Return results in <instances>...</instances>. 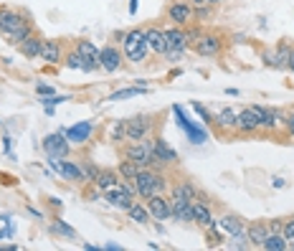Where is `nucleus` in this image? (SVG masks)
Returning <instances> with one entry per match:
<instances>
[{"label": "nucleus", "instance_id": "nucleus-8", "mask_svg": "<svg viewBox=\"0 0 294 251\" xmlns=\"http://www.w3.org/2000/svg\"><path fill=\"white\" fill-rule=\"evenodd\" d=\"M190 48H193L200 58H213L223 51V41H221L218 33H200V39Z\"/></svg>", "mask_w": 294, "mask_h": 251}, {"label": "nucleus", "instance_id": "nucleus-45", "mask_svg": "<svg viewBox=\"0 0 294 251\" xmlns=\"http://www.w3.org/2000/svg\"><path fill=\"white\" fill-rule=\"evenodd\" d=\"M266 223H269V233H282V229H284V218H274Z\"/></svg>", "mask_w": 294, "mask_h": 251}, {"label": "nucleus", "instance_id": "nucleus-33", "mask_svg": "<svg viewBox=\"0 0 294 251\" xmlns=\"http://www.w3.org/2000/svg\"><path fill=\"white\" fill-rule=\"evenodd\" d=\"M127 216H130V221H135V223H147L152 216H150V211H147V206H142V203H132L130 208H127Z\"/></svg>", "mask_w": 294, "mask_h": 251}, {"label": "nucleus", "instance_id": "nucleus-51", "mask_svg": "<svg viewBox=\"0 0 294 251\" xmlns=\"http://www.w3.org/2000/svg\"><path fill=\"white\" fill-rule=\"evenodd\" d=\"M13 236V226L8 223V229H3V231H0V238H10Z\"/></svg>", "mask_w": 294, "mask_h": 251}, {"label": "nucleus", "instance_id": "nucleus-5", "mask_svg": "<svg viewBox=\"0 0 294 251\" xmlns=\"http://www.w3.org/2000/svg\"><path fill=\"white\" fill-rule=\"evenodd\" d=\"M160 122L152 115H135L130 119H124V137L127 142H137V140H147V137L157 135Z\"/></svg>", "mask_w": 294, "mask_h": 251}, {"label": "nucleus", "instance_id": "nucleus-7", "mask_svg": "<svg viewBox=\"0 0 294 251\" xmlns=\"http://www.w3.org/2000/svg\"><path fill=\"white\" fill-rule=\"evenodd\" d=\"M261 115H264V107L259 104H251L246 109H241L236 115V130L241 135H254L261 130Z\"/></svg>", "mask_w": 294, "mask_h": 251}, {"label": "nucleus", "instance_id": "nucleus-12", "mask_svg": "<svg viewBox=\"0 0 294 251\" xmlns=\"http://www.w3.org/2000/svg\"><path fill=\"white\" fill-rule=\"evenodd\" d=\"M61 132L66 135V140L71 142V145H84V142H89L92 140V135H94V122H76V124H71V127H61Z\"/></svg>", "mask_w": 294, "mask_h": 251}, {"label": "nucleus", "instance_id": "nucleus-34", "mask_svg": "<svg viewBox=\"0 0 294 251\" xmlns=\"http://www.w3.org/2000/svg\"><path fill=\"white\" fill-rule=\"evenodd\" d=\"M139 94H147V86H130V89H119L109 94L107 99L109 102H122V99H130V97H139Z\"/></svg>", "mask_w": 294, "mask_h": 251}, {"label": "nucleus", "instance_id": "nucleus-27", "mask_svg": "<svg viewBox=\"0 0 294 251\" xmlns=\"http://www.w3.org/2000/svg\"><path fill=\"white\" fill-rule=\"evenodd\" d=\"M170 195H175V198H183V200H196V195H198V188L190 183L188 178H180L177 183H173L170 185Z\"/></svg>", "mask_w": 294, "mask_h": 251}, {"label": "nucleus", "instance_id": "nucleus-35", "mask_svg": "<svg viewBox=\"0 0 294 251\" xmlns=\"http://www.w3.org/2000/svg\"><path fill=\"white\" fill-rule=\"evenodd\" d=\"M117 173H119V178H127V180H135V178H137V173H139V168L135 165L132 160H127V157H122V160H119V165H117Z\"/></svg>", "mask_w": 294, "mask_h": 251}, {"label": "nucleus", "instance_id": "nucleus-28", "mask_svg": "<svg viewBox=\"0 0 294 251\" xmlns=\"http://www.w3.org/2000/svg\"><path fill=\"white\" fill-rule=\"evenodd\" d=\"M41 43H43V39L41 36H28L23 43H18V51L25 56V58H38V54H41Z\"/></svg>", "mask_w": 294, "mask_h": 251}, {"label": "nucleus", "instance_id": "nucleus-2", "mask_svg": "<svg viewBox=\"0 0 294 251\" xmlns=\"http://www.w3.org/2000/svg\"><path fill=\"white\" fill-rule=\"evenodd\" d=\"M135 185H137V195L147 200L152 195H160V193H168L170 188V180L165 170H152V168H139L137 178H135Z\"/></svg>", "mask_w": 294, "mask_h": 251}, {"label": "nucleus", "instance_id": "nucleus-44", "mask_svg": "<svg viewBox=\"0 0 294 251\" xmlns=\"http://www.w3.org/2000/svg\"><path fill=\"white\" fill-rule=\"evenodd\" d=\"M284 238H289V241H294V216L284 218V229H282Z\"/></svg>", "mask_w": 294, "mask_h": 251}, {"label": "nucleus", "instance_id": "nucleus-29", "mask_svg": "<svg viewBox=\"0 0 294 251\" xmlns=\"http://www.w3.org/2000/svg\"><path fill=\"white\" fill-rule=\"evenodd\" d=\"M236 115L238 112H234L231 107H226L218 112V117H213V124L218 127L221 132H228V130H236Z\"/></svg>", "mask_w": 294, "mask_h": 251}, {"label": "nucleus", "instance_id": "nucleus-10", "mask_svg": "<svg viewBox=\"0 0 294 251\" xmlns=\"http://www.w3.org/2000/svg\"><path fill=\"white\" fill-rule=\"evenodd\" d=\"M193 16H196V8L190 0H173L170 8H168V18L180 28L188 26V23H193Z\"/></svg>", "mask_w": 294, "mask_h": 251}, {"label": "nucleus", "instance_id": "nucleus-4", "mask_svg": "<svg viewBox=\"0 0 294 251\" xmlns=\"http://www.w3.org/2000/svg\"><path fill=\"white\" fill-rule=\"evenodd\" d=\"M122 54L127 61H132V64H142L150 54V43L145 39V31L142 28H132L122 33Z\"/></svg>", "mask_w": 294, "mask_h": 251}, {"label": "nucleus", "instance_id": "nucleus-31", "mask_svg": "<svg viewBox=\"0 0 294 251\" xmlns=\"http://www.w3.org/2000/svg\"><path fill=\"white\" fill-rule=\"evenodd\" d=\"M107 140L112 145H124L127 137H124V119H114L109 127H107Z\"/></svg>", "mask_w": 294, "mask_h": 251}, {"label": "nucleus", "instance_id": "nucleus-38", "mask_svg": "<svg viewBox=\"0 0 294 251\" xmlns=\"http://www.w3.org/2000/svg\"><path fill=\"white\" fill-rule=\"evenodd\" d=\"M66 66H69V69H79V71H89L86 61L81 58V54L76 51V48H74V51H69V56H66Z\"/></svg>", "mask_w": 294, "mask_h": 251}, {"label": "nucleus", "instance_id": "nucleus-14", "mask_svg": "<svg viewBox=\"0 0 294 251\" xmlns=\"http://www.w3.org/2000/svg\"><path fill=\"white\" fill-rule=\"evenodd\" d=\"M48 165L54 168L61 178H66V180H71V183H84L81 168L74 165V162H69L66 157H48Z\"/></svg>", "mask_w": 294, "mask_h": 251}, {"label": "nucleus", "instance_id": "nucleus-36", "mask_svg": "<svg viewBox=\"0 0 294 251\" xmlns=\"http://www.w3.org/2000/svg\"><path fill=\"white\" fill-rule=\"evenodd\" d=\"M51 233H59V236H63V238H76V231L71 229L66 221H61V218L51 221Z\"/></svg>", "mask_w": 294, "mask_h": 251}, {"label": "nucleus", "instance_id": "nucleus-32", "mask_svg": "<svg viewBox=\"0 0 294 251\" xmlns=\"http://www.w3.org/2000/svg\"><path fill=\"white\" fill-rule=\"evenodd\" d=\"M261 249H266V251H287L289 249V238H284V233H269L264 238Z\"/></svg>", "mask_w": 294, "mask_h": 251}, {"label": "nucleus", "instance_id": "nucleus-39", "mask_svg": "<svg viewBox=\"0 0 294 251\" xmlns=\"http://www.w3.org/2000/svg\"><path fill=\"white\" fill-rule=\"evenodd\" d=\"M190 107H193V112H196V115L200 117V122H203V124H208V127H211V124H213V115H211V112H208L206 107H203L200 102H193Z\"/></svg>", "mask_w": 294, "mask_h": 251}, {"label": "nucleus", "instance_id": "nucleus-11", "mask_svg": "<svg viewBox=\"0 0 294 251\" xmlns=\"http://www.w3.org/2000/svg\"><path fill=\"white\" fill-rule=\"evenodd\" d=\"M124 61V54L122 48H117L114 43H107L104 48H99V69L107 71V74H114Z\"/></svg>", "mask_w": 294, "mask_h": 251}, {"label": "nucleus", "instance_id": "nucleus-13", "mask_svg": "<svg viewBox=\"0 0 294 251\" xmlns=\"http://www.w3.org/2000/svg\"><path fill=\"white\" fill-rule=\"evenodd\" d=\"M147 211H150V216L155 218V221H168V218H173V206H170V195H165V193H160V195H152V198H147Z\"/></svg>", "mask_w": 294, "mask_h": 251}, {"label": "nucleus", "instance_id": "nucleus-54", "mask_svg": "<svg viewBox=\"0 0 294 251\" xmlns=\"http://www.w3.org/2000/svg\"><path fill=\"white\" fill-rule=\"evenodd\" d=\"M48 203H51V206H54V208H56V211H59V208H61V200H59V198H48Z\"/></svg>", "mask_w": 294, "mask_h": 251}, {"label": "nucleus", "instance_id": "nucleus-37", "mask_svg": "<svg viewBox=\"0 0 294 251\" xmlns=\"http://www.w3.org/2000/svg\"><path fill=\"white\" fill-rule=\"evenodd\" d=\"M79 168H81V175H84V183H89V185L97 180V175H99V170H101V168L94 165V162H89V160L79 162Z\"/></svg>", "mask_w": 294, "mask_h": 251}, {"label": "nucleus", "instance_id": "nucleus-47", "mask_svg": "<svg viewBox=\"0 0 294 251\" xmlns=\"http://www.w3.org/2000/svg\"><path fill=\"white\" fill-rule=\"evenodd\" d=\"M36 92L41 94V97H51V94H54V89H51L48 84H43V81H38V84H36Z\"/></svg>", "mask_w": 294, "mask_h": 251}, {"label": "nucleus", "instance_id": "nucleus-24", "mask_svg": "<svg viewBox=\"0 0 294 251\" xmlns=\"http://www.w3.org/2000/svg\"><path fill=\"white\" fill-rule=\"evenodd\" d=\"M282 124H284V112L282 109L264 107V115H261V130L264 132H276Z\"/></svg>", "mask_w": 294, "mask_h": 251}, {"label": "nucleus", "instance_id": "nucleus-53", "mask_svg": "<svg viewBox=\"0 0 294 251\" xmlns=\"http://www.w3.org/2000/svg\"><path fill=\"white\" fill-rule=\"evenodd\" d=\"M137 5H139L137 0H130V16H135V13H137Z\"/></svg>", "mask_w": 294, "mask_h": 251}, {"label": "nucleus", "instance_id": "nucleus-48", "mask_svg": "<svg viewBox=\"0 0 294 251\" xmlns=\"http://www.w3.org/2000/svg\"><path fill=\"white\" fill-rule=\"evenodd\" d=\"M193 5H218V3H223V0H190Z\"/></svg>", "mask_w": 294, "mask_h": 251}, {"label": "nucleus", "instance_id": "nucleus-57", "mask_svg": "<svg viewBox=\"0 0 294 251\" xmlns=\"http://www.w3.org/2000/svg\"><path fill=\"white\" fill-rule=\"evenodd\" d=\"M287 69H289V71H294V56L289 58V66H287Z\"/></svg>", "mask_w": 294, "mask_h": 251}, {"label": "nucleus", "instance_id": "nucleus-43", "mask_svg": "<svg viewBox=\"0 0 294 251\" xmlns=\"http://www.w3.org/2000/svg\"><path fill=\"white\" fill-rule=\"evenodd\" d=\"M200 33H203V31H200L198 26H190V28L185 31V39H188V48H190V46H193V43H196V41L200 39Z\"/></svg>", "mask_w": 294, "mask_h": 251}, {"label": "nucleus", "instance_id": "nucleus-23", "mask_svg": "<svg viewBox=\"0 0 294 251\" xmlns=\"http://www.w3.org/2000/svg\"><path fill=\"white\" fill-rule=\"evenodd\" d=\"M292 56H294V51H292L287 43H282L274 54H266V56H264V64H266V66H274V69H287Z\"/></svg>", "mask_w": 294, "mask_h": 251}, {"label": "nucleus", "instance_id": "nucleus-1", "mask_svg": "<svg viewBox=\"0 0 294 251\" xmlns=\"http://www.w3.org/2000/svg\"><path fill=\"white\" fill-rule=\"evenodd\" d=\"M0 33L8 36L10 43L18 46L28 39V36H33L36 31H33L31 18L25 13H20L16 8H0Z\"/></svg>", "mask_w": 294, "mask_h": 251}, {"label": "nucleus", "instance_id": "nucleus-50", "mask_svg": "<svg viewBox=\"0 0 294 251\" xmlns=\"http://www.w3.org/2000/svg\"><path fill=\"white\" fill-rule=\"evenodd\" d=\"M0 183H5V185H13V183H16V178H13V175H0Z\"/></svg>", "mask_w": 294, "mask_h": 251}, {"label": "nucleus", "instance_id": "nucleus-18", "mask_svg": "<svg viewBox=\"0 0 294 251\" xmlns=\"http://www.w3.org/2000/svg\"><path fill=\"white\" fill-rule=\"evenodd\" d=\"M170 206H173V218L177 223H193V200L170 195Z\"/></svg>", "mask_w": 294, "mask_h": 251}, {"label": "nucleus", "instance_id": "nucleus-6", "mask_svg": "<svg viewBox=\"0 0 294 251\" xmlns=\"http://www.w3.org/2000/svg\"><path fill=\"white\" fill-rule=\"evenodd\" d=\"M173 115H175V122H177V127H180L185 135H188V140L193 142V145H203L208 140V132L203 130V127H198V124L190 119L188 115H185V109L180 107V104H175L173 107Z\"/></svg>", "mask_w": 294, "mask_h": 251}, {"label": "nucleus", "instance_id": "nucleus-41", "mask_svg": "<svg viewBox=\"0 0 294 251\" xmlns=\"http://www.w3.org/2000/svg\"><path fill=\"white\" fill-rule=\"evenodd\" d=\"M193 8H196L193 20H208L213 16V5H193Z\"/></svg>", "mask_w": 294, "mask_h": 251}, {"label": "nucleus", "instance_id": "nucleus-21", "mask_svg": "<svg viewBox=\"0 0 294 251\" xmlns=\"http://www.w3.org/2000/svg\"><path fill=\"white\" fill-rule=\"evenodd\" d=\"M101 200H107L109 206H114V208H119V211H124V213H127V208H130V206L135 203V195L124 193L122 188L117 185V188H112V191H104V198H101Z\"/></svg>", "mask_w": 294, "mask_h": 251}, {"label": "nucleus", "instance_id": "nucleus-22", "mask_svg": "<svg viewBox=\"0 0 294 251\" xmlns=\"http://www.w3.org/2000/svg\"><path fill=\"white\" fill-rule=\"evenodd\" d=\"M38 58H43L46 64H61V58H63V46H61V41H54V39L43 41Z\"/></svg>", "mask_w": 294, "mask_h": 251}, {"label": "nucleus", "instance_id": "nucleus-20", "mask_svg": "<svg viewBox=\"0 0 294 251\" xmlns=\"http://www.w3.org/2000/svg\"><path fill=\"white\" fill-rule=\"evenodd\" d=\"M76 51L81 54V58L86 61V66H89V71H94V69H99V48L92 43V41H86V39H79L76 41Z\"/></svg>", "mask_w": 294, "mask_h": 251}, {"label": "nucleus", "instance_id": "nucleus-56", "mask_svg": "<svg viewBox=\"0 0 294 251\" xmlns=\"http://www.w3.org/2000/svg\"><path fill=\"white\" fill-rule=\"evenodd\" d=\"M180 74H183V69H173V71H170V79H175V77H180Z\"/></svg>", "mask_w": 294, "mask_h": 251}, {"label": "nucleus", "instance_id": "nucleus-26", "mask_svg": "<svg viewBox=\"0 0 294 251\" xmlns=\"http://www.w3.org/2000/svg\"><path fill=\"white\" fill-rule=\"evenodd\" d=\"M119 180H122V178H119V173H117V170H112V168H107V170H104V168H101V170H99V175H97V180H94L92 185H97L99 191L104 193V191H112V188H117V185H119Z\"/></svg>", "mask_w": 294, "mask_h": 251}, {"label": "nucleus", "instance_id": "nucleus-55", "mask_svg": "<svg viewBox=\"0 0 294 251\" xmlns=\"http://www.w3.org/2000/svg\"><path fill=\"white\" fill-rule=\"evenodd\" d=\"M104 251H122V246H117V244H107Z\"/></svg>", "mask_w": 294, "mask_h": 251}, {"label": "nucleus", "instance_id": "nucleus-25", "mask_svg": "<svg viewBox=\"0 0 294 251\" xmlns=\"http://www.w3.org/2000/svg\"><path fill=\"white\" fill-rule=\"evenodd\" d=\"M266 236H269V223H266V221H254V223L246 226V238L251 241V246L261 249Z\"/></svg>", "mask_w": 294, "mask_h": 251}, {"label": "nucleus", "instance_id": "nucleus-3", "mask_svg": "<svg viewBox=\"0 0 294 251\" xmlns=\"http://www.w3.org/2000/svg\"><path fill=\"white\" fill-rule=\"evenodd\" d=\"M122 157L132 160L137 168H152V170H165L157 157H155V142H152V137L147 140H137V142H124L122 147Z\"/></svg>", "mask_w": 294, "mask_h": 251}, {"label": "nucleus", "instance_id": "nucleus-30", "mask_svg": "<svg viewBox=\"0 0 294 251\" xmlns=\"http://www.w3.org/2000/svg\"><path fill=\"white\" fill-rule=\"evenodd\" d=\"M145 39L150 43V51L157 54V56H165V36L160 28H147L145 31Z\"/></svg>", "mask_w": 294, "mask_h": 251}, {"label": "nucleus", "instance_id": "nucleus-46", "mask_svg": "<svg viewBox=\"0 0 294 251\" xmlns=\"http://www.w3.org/2000/svg\"><path fill=\"white\" fill-rule=\"evenodd\" d=\"M284 132L289 135V137H294V115H284Z\"/></svg>", "mask_w": 294, "mask_h": 251}, {"label": "nucleus", "instance_id": "nucleus-52", "mask_svg": "<svg viewBox=\"0 0 294 251\" xmlns=\"http://www.w3.org/2000/svg\"><path fill=\"white\" fill-rule=\"evenodd\" d=\"M3 150H5V153L10 155V137H8V135L3 137Z\"/></svg>", "mask_w": 294, "mask_h": 251}, {"label": "nucleus", "instance_id": "nucleus-42", "mask_svg": "<svg viewBox=\"0 0 294 251\" xmlns=\"http://www.w3.org/2000/svg\"><path fill=\"white\" fill-rule=\"evenodd\" d=\"M66 99H69L66 94H51L48 99H46V97L41 99V104H43V107H56V104H63Z\"/></svg>", "mask_w": 294, "mask_h": 251}, {"label": "nucleus", "instance_id": "nucleus-16", "mask_svg": "<svg viewBox=\"0 0 294 251\" xmlns=\"http://www.w3.org/2000/svg\"><path fill=\"white\" fill-rule=\"evenodd\" d=\"M193 223H198L200 229H211V226H216L213 208H211L208 200H200V198L193 200Z\"/></svg>", "mask_w": 294, "mask_h": 251}, {"label": "nucleus", "instance_id": "nucleus-40", "mask_svg": "<svg viewBox=\"0 0 294 251\" xmlns=\"http://www.w3.org/2000/svg\"><path fill=\"white\" fill-rule=\"evenodd\" d=\"M231 241H228V246L231 249H251V241L246 238V231L244 233H236V236H228Z\"/></svg>", "mask_w": 294, "mask_h": 251}, {"label": "nucleus", "instance_id": "nucleus-19", "mask_svg": "<svg viewBox=\"0 0 294 251\" xmlns=\"http://www.w3.org/2000/svg\"><path fill=\"white\" fill-rule=\"evenodd\" d=\"M152 142H155V157H157V162H160V165H162V168L175 165V162H177V153H175V150H173L168 142H165L160 135H155V137H152Z\"/></svg>", "mask_w": 294, "mask_h": 251}, {"label": "nucleus", "instance_id": "nucleus-15", "mask_svg": "<svg viewBox=\"0 0 294 251\" xmlns=\"http://www.w3.org/2000/svg\"><path fill=\"white\" fill-rule=\"evenodd\" d=\"M216 229H218L223 236H236L246 231V221L236 216V213H223L221 218H216Z\"/></svg>", "mask_w": 294, "mask_h": 251}, {"label": "nucleus", "instance_id": "nucleus-9", "mask_svg": "<svg viewBox=\"0 0 294 251\" xmlns=\"http://www.w3.org/2000/svg\"><path fill=\"white\" fill-rule=\"evenodd\" d=\"M43 150H46L48 157H69L71 142L66 140V135L59 130V132H54V135H46V137H43Z\"/></svg>", "mask_w": 294, "mask_h": 251}, {"label": "nucleus", "instance_id": "nucleus-49", "mask_svg": "<svg viewBox=\"0 0 294 251\" xmlns=\"http://www.w3.org/2000/svg\"><path fill=\"white\" fill-rule=\"evenodd\" d=\"M272 185L276 188V191H282V188H287V180H284V178H279V175H276V178H272Z\"/></svg>", "mask_w": 294, "mask_h": 251}, {"label": "nucleus", "instance_id": "nucleus-17", "mask_svg": "<svg viewBox=\"0 0 294 251\" xmlns=\"http://www.w3.org/2000/svg\"><path fill=\"white\" fill-rule=\"evenodd\" d=\"M165 54L168 51H185L188 48V39H185V31L180 26H173V28H165Z\"/></svg>", "mask_w": 294, "mask_h": 251}]
</instances>
